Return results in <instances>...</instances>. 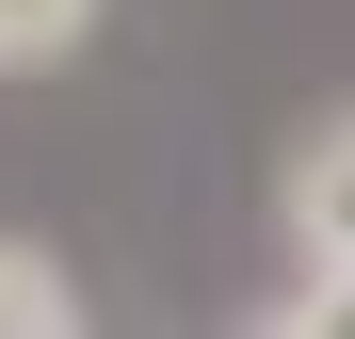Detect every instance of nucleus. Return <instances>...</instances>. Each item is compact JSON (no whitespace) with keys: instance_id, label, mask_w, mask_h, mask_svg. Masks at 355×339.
Returning <instances> with one entry per match:
<instances>
[{"instance_id":"nucleus-1","label":"nucleus","mask_w":355,"mask_h":339,"mask_svg":"<svg viewBox=\"0 0 355 339\" xmlns=\"http://www.w3.org/2000/svg\"><path fill=\"white\" fill-rule=\"evenodd\" d=\"M339 194H355V130H307V146H291V178H275V210H291V275H307V291H291L275 323L291 339H307V323H339Z\"/></svg>"},{"instance_id":"nucleus-2","label":"nucleus","mask_w":355,"mask_h":339,"mask_svg":"<svg viewBox=\"0 0 355 339\" xmlns=\"http://www.w3.org/2000/svg\"><path fill=\"white\" fill-rule=\"evenodd\" d=\"M0 339H81V275L33 226H0Z\"/></svg>"},{"instance_id":"nucleus-3","label":"nucleus","mask_w":355,"mask_h":339,"mask_svg":"<svg viewBox=\"0 0 355 339\" xmlns=\"http://www.w3.org/2000/svg\"><path fill=\"white\" fill-rule=\"evenodd\" d=\"M81 33H97V0H0V81H49V65H81Z\"/></svg>"}]
</instances>
